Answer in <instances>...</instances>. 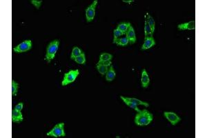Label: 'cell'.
Wrapping results in <instances>:
<instances>
[{"label": "cell", "mask_w": 207, "mask_h": 138, "mask_svg": "<svg viewBox=\"0 0 207 138\" xmlns=\"http://www.w3.org/2000/svg\"><path fill=\"white\" fill-rule=\"evenodd\" d=\"M164 115L172 125L175 126L181 121V118L173 112H164Z\"/></svg>", "instance_id": "obj_7"}, {"label": "cell", "mask_w": 207, "mask_h": 138, "mask_svg": "<svg viewBox=\"0 0 207 138\" xmlns=\"http://www.w3.org/2000/svg\"><path fill=\"white\" fill-rule=\"evenodd\" d=\"M155 45V41L153 37L150 36V37H148L146 38V39H144V44H143L142 46V50L145 51V50L150 49V48L153 47Z\"/></svg>", "instance_id": "obj_9"}, {"label": "cell", "mask_w": 207, "mask_h": 138, "mask_svg": "<svg viewBox=\"0 0 207 138\" xmlns=\"http://www.w3.org/2000/svg\"><path fill=\"white\" fill-rule=\"evenodd\" d=\"M179 30H194L195 28V21H191L187 23H184V24H179L177 26Z\"/></svg>", "instance_id": "obj_10"}, {"label": "cell", "mask_w": 207, "mask_h": 138, "mask_svg": "<svg viewBox=\"0 0 207 138\" xmlns=\"http://www.w3.org/2000/svg\"><path fill=\"white\" fill-rule=\"evenodd\" d=\"M144 32H145V39L150 36H153V32L151 28H150V26L148 24V23L146 22V21H145V26H144Z\"/></svg>", "instance_id": "obj_19"}, {"label": "cell", "mask_w": 207, "mask_h": 138, "mask_svg": "<svg viewBox=\"0 0 207 138\" xmlns=\"http://www.w3.org/2000/svg\"><path fill=\"white\" fill-rule=\"evenodd\" d=\"M153 120V115L146 109H143L137 112L135 118V123L137 126H147Z\"/></svg>", "instance_id": "obj_1"}, {"label": "cell", "mask_w": 207, "mask_h": 138, "mask_svg": "<svg viewBox=\"0 0 207 138\" xmlns=\"http://www.w3.org/2000/svg\"><path fill=\"white\" fill-rule=\"evenodd\" d=\"M82 53L83 52L82 51V50H81L80 48H78L77 46H74L72 50V53H71V59H75L77 57L80 56Z\"/></svg>", "instance_id": "obj_17"}, {"label": "cell", "mask_w": 207, "mask_h": 138, "mask_svg": "<svg viewBox=\"0 0 207 138\" xmlns=\"http://www.w3.org/2000/svg\"><path fill=\"white\" fill-rule=\"evenodd\" d=\"M24 120L22 111H18L13 109L12 111V122L15 123H20Z\"/></svg>", "instance_id": "obj_13"}, {"label": "cell", "mask_w": 207, "mask_h": 138, "mask_svg": "<svg viewBox=\"0 0 207 138\" xmlns=\"http://www.w3.org/2000/svg\"><path fill=\"white\" fill-rule=\"evenodd\" d=\"M75 62L78 64H84L86 63V56L84 53H82L80 56L77 57L75 59Z\"/></svg>", "instance_id": "obj_22"}, {"label": "cell", "mask_w": 207, "mask_h": 138, "mask_svg": "<svg viewBox=\"0 0 207 138\" xmlns=\"http://www.w3.org/2000/svg\"><path fill=\"white\" fill-rule=\"evenodd\" d=\"M32 44L31 40H25L21 44H19V45H17V46L13 48V51L16 53H25V52L30 51L32 49Z\"/></svg>", "instance_id": "obj_5"}, {"label": "cell", "mask_w": 207, "mask_h": 138, "mask_svg": "<svg viewBox=\"0 0 207 138\" xmlns=\"http://www.w3.org/2000/svg\"><path fill=\"white\" fill-rule=\"evenodd\" d=\"M30 2H31L32 4H33L37 8L39 9L40 8V6L42 5V0H40V1H37V0H31V1H30Z\"/></svg>", "instance_id": "obj_26"}, {"label": "cell", "mask_w": 207, "mask_h": 138, "mask_svg": "<svg viewBox=\"0 0 207 138\" xmlns=\"http://www.w3.org/2000/svg\"><path fill=\"white\" fill-rule=\"evenodd\" d=\"M97 3L98 1L97 0H95L93 4H91L88 7H87L86 9V18L87 22H90L94 20L95 15V8Z\"/></svg>", "instance_id": "obj_6"}, {"label": "cell", "mask_w": 207, "mask_h": 138, "mask_svg": "<svg viewBox=\"0 0 207 138\" xmlns=\"http://www.w3.org/2000/svg\"><path fill=\"white\" fill-rule=\"evenodd\" d=\"M123 101H124V103L126 104V105H127V106H129V107H130V108H131L134 109V110H135V111H137V112H139V111H140V109H139V108H138V107H137V105H135V104H134L131 103V102H130V101H126V100H124Z\"/></svg>", "instance_id": "obj_25"}, {"label": "cell", "mask_w": 207, "mask_h": 138, "mask_svg": "<svg viewBox=\"0 0 207 138\" xmlns=\"http://www.w3.org/2000/svg\"><path fill=\"white\" fill-rule=\"evenodd\" d=\"M126 37L128 38L129 43H130L131 44H135V42H136L137 39L134 28H133L131 25L130 26V27L129 28V29H128L127 32H126Z\"/></svg>", "instance_id": "obj_8"}, {"label": "cell", "mask_w": 207, "mask_h": 138, "mask_svg": "<svg viewBox=\"0 0 207 138\" xmlns=\"http://www.w3.org/2000/svg\"><path fill=\"white\" fill-rule=\"evenodd\" d=\"M105 75H106V80H107L108 82H111L115 79L116 73L115 72V70H114L113 66H112V65L110 66V68H108V71L106 73Z\"/></svg>", "instance_id": "obj_14"}, {"label": "cell", "mask_w": 207, "mask_h": 138, "mask_svg": "<svg viewBox=\"0 0 207 138\" xmlns=\"http://www.w3.org/2000/svg\"><path fill=\"white\" fill-rule=\"evenodd\" d=\"M121 99H122V100H126L128 101H130V102L134 104L137 105V106H138V105H142V106H144L145 107H148L149 106V104H148L147 102H145V101H142L140 100V99H136V98H131V97H125L124 96H120Z\"/></svg>", "instance_id": "obj_12"}, {"label": "cell", "mask_w": 207, "mask_h": 138, "mask_svg": "<svg viewBox=\"0 0 207 138\" xmlns=\"http://www.w3.org/2000/svg\"><path fill=\"white\" fill-rule=\"evenodd\" d=\"M23 107H24V104L22 102L19 103L18 104H17L16 106L15 107V110L18 111H22V110L23 109Z\"/></svg>", "instance_id": "obj_27"}, {"label": "cell", "mask_w": 207, "mask_h": 138, "mask_svg": "<svg viewBox=\"0 0 207 138\" xmlns=\"http://www.w3.org/2000/svg\"><path fill=\"white\" fill-rule=\"evenodd\" d=\"M131 25V23H129V22L120 23V24L117 26V29L120 30L121 32H122L124 34H126V32H127V30H128V29H129V28L130 27Z\"/></svg>", "instance_id": "obj_15"}, {"label": "cell", "mask_w": 207, "mask_h": 138, "mask_svg": "<svg viewBox=\"0 0 207 138\" xmlns=\"http://www.w3.org/2000/svg\"><path fill=\"white\" fill-rule=\"evenodd\" d=\"M141 83L143 88L146 89L149 85L150 78L148 76V73L146 72V69H143L142 72V76H141Z\"/></svg>", "instance_id": "obj_11"}, {"label": "cell", "mask_w": 207, "mask_h": 138, "mask_svg": "<svg viewBox=\"0 0 207 138\" xmlns=\"http://www.w3.org/2000/svg\"><path fill=\"white\" fill-rule=\"evenodd\" d=\"M108 68H109V67L107 66H104V65L97 64V69L98 72H99L101 75H106V73H107L108 70Z\"/></svg>", "instance_id": "obj_21"}, {"label": "cell", "mask_w": 207, "mask_h": 138, "mask_svg": "<svg viewBox=\"0 0 207 138\" xmlns=\"http://www.w3.org/2000/svg\"><path fill=\"white\" fill-rule=\"evenodd\" d=\"M79 75H80V71L77 69L71 70L66 73H65L64 76V79L61 82V86H67L68 84L73 83V82H75V80H76Z\"/></svg>", "instance_id": "obj_4"}, {"label": "cell", "mask_w": 207, "mask_h": 138, "mask_svg": "<svg viewBox=\"0 0 207 138\" xmlns=\"http://www.w3.org/2000/svg\"><path fill=\"white\" fill-rule=\"evenodd\" d=\"M146 22L148 23V24L149 25L150 28H151L153 32H154L155 31V20L153 19V17H152L150 15L148 14V13H146Z\"/></svg>", "instance_id": "obj_16"}, {"label": "cell", "mask_w": 207, "mask_h": 138, "mask_svg": "<svg viewBox=\"0 0 207 138\" xmlns=\"http://www.w3.org/2000/svg\"><path fill=\"white\" fill-rule=\"evenodd\" d=\"M59 46V40L55 39L52 41L48 45L47 49H46V60L49 63L51 62L53 59L55 58L56 53L58 51Z\"/></svg>", "instance_id": "obj_2"}, {"label": "cell", "mask_w": 207, "mask_h": 138, "mask_svg": "<svg viewBox=\"0 0 207 138\" xmlns=\"http://www.w3.org/2000/svg\"><path fill=\"white\" fill-rule=\"evenodd\" d=\"M113 58V55L110 53H103L100 55L99 62H106V61H111Z\"/></svg>", "instance_id": "obj_18"}, {"label": "cell", "mask_w": 207, "mask_h": 138, "mask_svg": "<svg viewBox=\"0 0 207 138\" xmlns=\"http://www.w3.org/2000/svg\"><path fill=\"white\" fill-rule=\"evenodd\" d=\"M19 84L17 83L15 80H12V95L13 96H16L17 91H18Z\"/></svg>", "instance_id": "obj_24"}, {"label": "cell", "mask_w": 207, "mask_h": 138, "mask_svg": "<svg viewBox=\"0 0 207 138\" xmlns=\"http://www.w3.org/2000/svg\"><path fill=\"white\" fill-rule=\"evenodd\" d=\"M97 64L104 65V66H111L112 65L111 61H106V62H98Z\"/></svg>", "instance_id": "obj_28"}, {"label": "cell", "mask_w": 207, "mask_h": 138, "mask_svg": "<svg viewBox=\"0 0 207 138\" xmlns=\"http://www.w3.org/2000/svg\"><path fill=\"white\" fill-rule=\"evenodd\" d=\"M123 2H125V3H128V4H131V3H132L134 1H131V0H129V1H127V0H123Z\"/></svg>", "instance_id": "obj_29"}, {"label": "cell", "mask_w": 207, "mask_h": 138, "mask_svg": "<svg viewBox=\"0 0 207 138\" xmlns=\"http://www.w3.org/2000/svg\"><path fill=\"white\" fill-rule=\"evenodd\" d=\"M129 43V39H128V38L126 37H120L117 40V42H116V44L117 46H126L128 45V44Z\"/></svg>", "instance_id": "obj_20"}, {"label": "cell", "mask_w": 207, "mask_h": 138, "mask_svg": "<svg viewBox=\"0 0 207 138\" xmlns=\"http://www.w3.org/2000/svg\"><path fill=\"white\" fill-rule=\"evenodd\" d=\"M124 34L122 32H121L120 30H119L118 29L114 30L113 31V44H115L116 42H117V40L119 39V38H120L122 36L124 35Z\"/></svg>", "instance_id": "obj_23"}, {"label": "cell", "mask_w": 207, "mask_h": 138, "mask_svg": "<svg viewBox=\"0 0 207 138\" xmlns=\"http://www.w3.org/2000/svg\"><path fill=\"white\" fill-rule=\"evenodd\" d=\"M46 135L54 137H64V136H66V133L64 131V123L61 122V123L56 124L51 131L48 132Z\"/></svg>", "instance_id": "obj_3"}]
</instances>
